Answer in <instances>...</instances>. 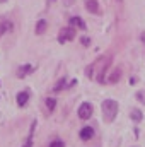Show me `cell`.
<instances>
[{"instance_id": "obj_8", "label": "cell", "mask_w": 145, "mask_h": 147, "mask_svg": "<svg viewBox=\"0 0 145 147\" xmlns=\"http://www.w3.org/2000/svg\"><path fill=\"white\" fill-rule=\"evenodd\" d=\"M85 9L91 12V14H99V5L96 0H87L85 2Z\"/></svg>"}, {"instance_id": "obj_19", "label": "cell", "mask_w": 145, "mask_h": 147, "mask_svg": "<svg viewBox=\"0 0 145 147\" xmlns=\"http://www.w3.org/2000/svg\"><path fill=\"white\" fill-rule=\"evenodd\" d=\"M138 99H142V101L145 99V94H144V92H138Z\"/></svg>"}, {"instance_id": "obj_15", "label": "cell", "mask_w": 145, "mask_h": 147, "mask_svg": "<svg viewBox=\"0 0 145 147\" xmlns=\"http://www.w3.org/2000/svg\"><path fill=\"white\" fill-rule=\"evenodd\" d=\"M65 82H67L65 79H60V80H58V82L55 84V87H53V91H55V92H58V91H62V89L65 87Z\"/></svg>"}, {"instance_id": "obj_2", "label": "cell", "mask_w": 145, "mask_h": 147, "mask_svg": "<svg viewBox=\"0 0 145 147\" xmlns=\"http://www.w3.org/2000/svg\"><path fill=\"white\" fill-rule=\"evenodd\" d=\"M101 108H103V115H104V121L106 123L114 121V118L118 115V101H114V99H104Z\"/></svg>"}, {"instance_id": "obj_11", "label": "cell", "mask_w": 145, "mask_h": 147, "mask_svg": "<svg viewBox=\"0 0 145 147\" xmlns=\"http://www.w3.org/2000/svg\"><path fill=\"white\" fill-rule=\"evenodd\" d=\"M46 28H48V24H46V21L44 19H39L36 24V34L39 36V34H43L44 31H46Z\"/></svg>"}, {"instance_id": "obj_7", "label": "cell", "mask_w": 145, "mask_h": 147, "mask_svg": "<svg viewBox=\"0 0 145 147\" xmlns=\"http://www.w3.org/2000/svg\"><path fill=\"white\" fill-rule=\"evenodd\" d=\"M79 135H80V139H82V140H85V142H87V140H91V139L94 137V128H92V127H84V128L80 130V134H79Z\"/></svg>"}, {"instance_id": "obj_10", "label": "cell", "mask_w": 145, "mask_h": 147, "mask_svg": "<svg viewBox=\"0 0 145 147\" xmlns=\"http://www.w3.org/2000/svg\"><path fill=\"white\" fill-rule=\"evenodd\" d=\"M119 79H121V69H114V70L111 72V75L108 77V82L109 84H116Z\"/></svg>"}, {"instance_id": "obj_12", "label": "cell", "mask_w": 145, "mask_h": 147, "mask_svg": "<svg viewBox=\"0 0 145 147\" xmlns=\"http://www.w3.org/2000/svg\"><path fill=\"white\" fill-rule=\"evenodd\" d=\"M9 31H12V22L10 21H3L0 24V36L5 34V33H9Z\"/></svg>"}, {"instance_id": "obj_3", "label": "cell", "mask_w": 145, "mask_h": 147, "mask_svg": "<svg viewBox=\"0 0 145 147\" xmlns=\"http://www.w3.org/2000/svg\"><path fill=\"white\" fill-rule=\"evenodd\" d=\"M75 38V28L68 26V28H63L60 33H58V43H67V41H72Z\"/></svg>"}, {"instance_id": "obj_14", "label": "cell", "mask_w": 145, "mask_h": 147, "mask_svg": "<svg viewBox=\"0 0 145 147\" xmlns=\"http://www.w3.org/2000/svg\"><path fill=\"white\" fill-rule=\"evenodd\" d=\"M142 118H144V116H142V111L140 110L132 111V120H133V121H142Z\"/></svg>"}, {"instance_id": "obj_5", "label": "cell", "mask_w": 145, "mask_h": 147, "mask_svg": "<svg viewBox=\"0 0 145 147\" xmlns=\"http://www.w3.org/2000/svg\"><path fill=\"white\" fill-rule=\"evenodd\" d=\"M34 72V67L33 65H21L19 69H17V77L19 79H24L26 75H29V74Z\"/></svg>"}, {"instance_id": "obj_16", "label": "cell", "mask_w": 145, "mask_h": 147, "mask_svg": "<svg viewBox=\"0 0 145 147\" xmlns=\"http://www.w3.org/2000/svg\"><path fill=\"white\" fill-rule=\"evenodd\" d=\"M48 147H65V142H63L62 139H55V140L50 142V146Z\"/></svg>"}, {"instance_id": "obj_18", "label": "cell", "mask_w": 145, "mask_h": 147, "mask_svg": "<svg viewBox=\"0 0 145 147\" xmlns=\"http://www.w3.org/2000/svg\"><path fill=\"white\" fill-rule=\"evenodd\" d=\"M80 41H82V45H85V46H87V45H91V39H89V38H82V39H80Z\"/></svg>"}, {"instance_id": "obj_9", "label": "cell", "mask_w": 145, "mask_h": 147, "mask_svg": "<svg viewBox=\"0 0 145 147\" xmlns=\"http://www.w3.org/2000/svg\"><path fill=\"white\" fill-rule=\"evenodd\" d=\"M68 24L72 26V28H79V29H85V22L80 19V17H70V21H68Z\"/></svg>"}, {"instance_id": "obj_1", "label": "cell", "mask_w": 145, "mask_h": 147, "mask_svg": "<svg viewBox=\"0 0 145 147\" xmlns=\"http://www.w3.org/2000/svg\"><path fill=\"white\" fill-rule=\"evenodd\" d=\"M111 63V58L109 57H101L97 62L91 63L87 69H85V74L89 79H96L97 82H106V74H108V67Z\"/></svg>"}, {"instance_id": "obj_17", "label": "cell", "mask_w": 145, "mask_h": 147, "mask_svg": "<svg viewBox=\"0 0 145 147\" xmlns=\"http://www.w3.org/2000/svg\"><path fill=\"white\" fill-rule=\"evenodd\" d=\"M22 147H33V134H29V137L26 139V142H24Z\"/></svg>"}, {"instance_id": "obj_13", "label": "cell", "mask_w": 145, "mask_h": 147, "mask_svg": "<svg viewBox=\"0 0 145 147\" xmlns=\"http://www.w3.org/2000/svg\"><path fill=\"white\" fill-rule=\"evenodd\" d=\"M44 103H46V108H48L50 111H53L55 106H56V99H55V98H46Z\"/></svg>"}, {"instance_id": "obj_20", "label": "cell", "mask_w": 145, "mask_h": 147, "mask_svg": "<svg viewBox=\"0 0 145 147\" xmlns=\"http://www.w3.org/2000/svg\"><path fill=\"white\" fill-rule=\"evenodd\" d=\"M0 2H5V0H0Z\"/></svg>"}, {"instance_id": "obj_6", "label": "cell", "mask_w": 145, "mask_h": 147, "mask_svg": "<svg viewBox=\"0 0 145 147\" xmlns=\"http://www.w3.org/2000/svg\"><path fill=\"white\" fill-rule=\"evenodd\" d=\"M15 101H17L19 106H26L28 101H29V92H28V91H21V92H17Z\"/></svg>"}, {"instance_id": "obj_4", "label": "cell", "mask_w": 145, "mask_h": 147, "mask_svg": "<svg viewBox=\"0 0 145 147\" xmlns=\"http://www.w3.org/2000/svg\"><path fill=\"white\" fill-rule=\"evenodd\" d=\"M91 116H92V105H91V103H82V105L79 106V118L87 120V118H91Z\"/></svg>"}]
</instances>
